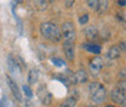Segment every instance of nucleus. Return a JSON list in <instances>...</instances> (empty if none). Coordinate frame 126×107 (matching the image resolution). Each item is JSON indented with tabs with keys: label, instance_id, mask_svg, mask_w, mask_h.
<instances>
[{
	"label": "nucleus",
	"instance_id": "19",
	"mask_svg": "<svg viewBox=\"0 0 126 107\" xmlns=\"http://www.w3.org/2000/svg\"><path fill=\"white\" fill-rule=\"evenodd\" d=\"M51 62L55 64V66H57V67H63L65 63H64V61H63L62 59H60V57H52L51 59Z\"/></svg>",
	"mask_w": 126,
	"mask_h": 107
},
{
	"label": "nucleus",
	"instance_id": "14",
	"mask_svg": "<svg viewBox=\"0 0 126 107\" xmlns=\"http://www.w3.org/2000/svg\"><path fill=\"white\" fill-rule=\"evenodd\" d=\"M97 34H98V31H97V27L96 26H90L85 29V35L87 39H96L97 38Z\"/></svg>",
	"mask_w": 126,
	"mask_h": 107
},
{
	"label": "nucleus",
	"instance_id": "11",
	"mask_svg": "<svg viewBox=\"0 0 126 107\" xmlns=\"http://www.w3.org/2000/svg\"><path fill=\"white\" fill-rule=\"evenodd\" d=\"M106 56H107L108 60H116V59H119V57L121 56V49L118 45L111 46L109 50L107 51Z\"/></svg>",
	"mask_w": 126,
	"mask_h": 107
},
{
	"label": "nucleus",
	"instance_id": "9",
	"mask_svg": "<svg viewBox=\"0 0 126 107\" xmlns=\"http://www.w3.org/2000/svg\"><path fill=\"white\" fill-rule=\"evenodd\" d=\"M7 67H9V71L14 74L17 76H21V72H22V68L19 66V63H17V61L15 60V57H12L11 55L7 57Z\"/></svg>",
	"mask_w": 126,
	"mask_h": 107
},
{
	"label": "nucleus",
	"instance_id": "22",
	"mask_svg": "<svg viewBox=\"0 0 126 107\" xmlns=\"http://www.w3.org/2000/svg\"><path fill=\"white\" fill-rule=\"evenodd\" d=\"M87 22H89V15H87V14H84V15L79 18V23H80V24H86Z\"/></svg>",
	"mask_w": 126,
	"mask_h": 107
},
{
	"label": "nucleus",
	"instance_id": "1",
	"mask_svg": "<svg viewBox=\"0 0 126 107\" xmlns=\"http://www.w3.org/2000/svg\"><path fill=\"white\" fill-rule=\"evenodd\" d=\"M40 34L43 38L52 43H60L62 40L61 28L52 22H43L40 24Z\"/></svg>",
	"mask_w": 126,
	"mask_h": 107
},
{
	"label": "nucleus",
	"instance_id": "5",
	"mask_svg": "<svg viewBox=\"0 0 126 107\" xmlns=\"http://www.w3.org/2000/svg\"><path fill=\"white\" fill-rule=\"evenodd\" d=\"M69 82H70V84H85V83H87L89 82V76H87V73H86V71H84V69H78L73 76H69Z\"/></svg>",
	"mask_w": 126,
	"mask_h": 107
},
{
	"label": "nucleus",
	"instance_id": "3",
	"mask_svg": "<svg viewBox=\"0 0 126 107\" xmlns=\"http://www.w3.org/2000/svg\"><path fill=\"white\" fill-rule=\"evenodd\" d=\"M62 38L63 42H75L77 39V31H75V27H74V23L70 22V21H67L62 24Z\"/></svg>",
	"mask_w": 126,
	"mask_h": 107
},
{
	"label": "nucleus",
	"instance_id": "4",
	"mask_svg": "<svg viewBox=\"0 0 126 107\" xmlns=\"http://www.w3.org/2000/svg\"><path fill=\"white\" fill-rule=\"evenodd\" d=\"M104 66V61L102 57H99L98 55H96L94 59L90 61L89 63V69H90V73L92 74L94 77H98L99 76V72L102 71Z\"/></svg>",
	"mask_w": 126,
	"mask_h": 107
},
{
	"label": "nucleus",
	"instance_id": "25",
	"mask_svg": "<svg viewBox=\"0 0 126 107\" xmlns=\"http://www.w3.org/2000/svg\"><path fill=\"white\" fill-rule=\"evenodd\" d=\"M118 5H119L120 7H124L126 5V0H118Z\"/></svg>",
	"mask_w": 126,
	"mask_h": 107
},
{
	"label": "nucleus",
	"instance_id": "16",
	"mask_svg": "<svg viewBox=\"0 0 126 107\" xmlns=\"http://www.w3.org/2000/svg\"><path fill=\"white\" fill-rule=\"evenodd\" d=\"M38 78H39V72L38 69H31L29 73H28V83L29 85H33L38 82Z\"/></svg>",
	"mask_w": 126,
	"mask_h": 107
},
{
	"label": "nucleus",
	"instance_id": "13",
	"mask_svg": "<svg viewBox=\"0 0 126 107\" xmlns=\"http://www.w3.org/2000/svg\"><path fill=\"white\" fill-rule=\"evenodd\" d=\"M81 46H82L86 51L92 52L94 55H99L101 51H102V47H101V46L97 45V44H92V43H84Z\"/></svg>",
	"mask_w": 126,
	"mask_h": 107
},
{
	"label": "nucleus",
	"instance_id": "7",
	"mask_svg": "<svg viewBox=\"0 0 126 107\" xmlns=\"http://www.w3.org/2000/svg\"><path fill=\"white\" fill-rule=\"evenodd\" d=\"M5 79H6V82H7L9 88L11 89V91H12V94H14V96H15L19 102H22V101H23V96H22V92L19 91V88L17 86V84H16L15 82H14L9 76L5 77Z\"/></svg>",
	"mask_w": 126,
	"mask_h": 107
},
{
	"label": "nucleus",
	"instance_id": "24",
	"mask_svg": "<svg viewBox=\"0 0 126 107\" xmlns=\"http://www.w3.org/2000/svg\"><path fill=\"white\" fill-rule=\"evenodd\" d=\"M119 77H120L121 79H126V68L121 69V71L119 72Z\"/></svg>",
	"mask_w": 126,
	"mask_h": 107
},
{
	"label": "nucleus",
	"instance_id": "27",
	"mask_svg": "<svg viewBox=\"0 0 126 107\" xmlns=\"http://www.w3.org/2000/svg\"><path fill=\"white\" fill-rule=\"evenodd\" d=\"M47 1H48V2H53L55 0H47Z\"/></svg>",
	"mask_w": 126,
	"mask_h": 107
},
{
	"label": "nucleus",
	"instance_id": "10",
	"mask_svg": "<svg viewBox=\"0 0 126 107\" xmlns=\"http://www.w3.org/2000/svg\"><path fill=\"white\" fill-rule=\"evenodd\" d=\"M38 96H39V99H40V101H41L43 105H50V104L52 102V95H51V92H48L46 89H44L43 86L39 88Z\"/></svg>",
	"mask_w": 126,
	"mask_h": 107
},
{
	"label": "nucleus",
	"instance_id": "2",
	"mask_svg": "<svg viewBox=\"0 0 126 107\" xmlns=\"http://www.w3.org/2000/svg\"><path fill=\"white\" fill-rule=\"evenodd\" d=\"M89 92H90V97H91V100H92V102L94 105H102L106 101L107 90H106V88L102 84H99L97 82L90 83Z\"/></svg>",
	"mask_w": 126,
	"mask_h": 107
},
{
	"label": "nucleus",
	"instance_id": "12",
	"mask_svg": "<svg viewBox=\"0 0 126 107\" xmlns=\"http://www.w3.org/2000/svg\"><path fill=\"white\" fill-rule=\"evenodd\" d=\"M79 99V94H78V90H74L73 94L70 95V96H68L67 99H65V101L63 102L62 106L64 107H73L77 105V101H78Z\"/></svg>",
	"mask_w": 126,
	"mask_h": 107
},
{
	"label": "nucleus",
	"instance_id": "23",
	"mask_svg": "<svg viewBox=\"0 0 126 107\" xmlns=\"http://www.w3.org/2000/svg\"><path fill=\"white\" fill-rule=\"evenodd\" d=\"M63 1H64V6H65L67 9L73 7L74 4H75V0H63Z\"/></svg>",
	"mask_w": 126,
	"mask_h": 107
},
{
	"label": "nucleus",
	"instance_id": "18",
	"mask_svg": "<svg viewBox=\"0 0 126 107\" xmlns=\"http://www.w3.org/2000/svg\"><path fill=\"white\" fill-rule=\"evenodd\" d=\"M22 90H23L24 95H26L27 97H29V99L33 97V91H32V89H31L29 85H23V86H22Z\"/></svg>",
	"mask_w": 126,
	"mask_h": 107
},
{
	"label": "nucleus",
	"instance_id": "20",
	"mask_svg": "<svg viewBox=\"0 0 126 107\" xmlns=\"http://www.w3.org/2000/svg\"><path fill=\"white\" fill-rule=\"evenodd\" d=\"M86 4H87V6L91 10L96 11L97 10V5H98V0H86Z\"/></svg>",
	"mask_w": 126,
	"mask_h": 107
},
{
	"label": "nucleus",
	"instance_id": "21",
	"mask_svg": "<svg viewBox=\"0 0 126 107\" xmlns=\"http://www.w3.org/2000/svg\"><path fill=\"white\" fill-rule=\"evenodd\" d=\"M118 88H119L121 91H124L126 94V79H121V80L118 83Z\"/></svg>",
	"mask_w": 126,
	"mask_h": 107
},
{
	"label": "nucleus",
	"instance_id": "8",
	"mask_svg": "<svg viewBox=\"0 0 126 107\" xmlns=\"http://www.w3.org/2000/svg\"><path fill=\"white\" fill-rule=\"evenodd\" d=\"M125 97H126V94L124 91H121L118 86L110 91V99H111L113 102H115L116 105H120V106H121V104H123V101L125 100Z\"/></svg>",
	"mask_w": 126,
	"mask_h": 107
},
{
	"label": "nucleus",
	"instance_id": "26",
	"mask_svg": "<svg viewBox=\"0 0 126 107\" xmlns=\"http://www.w3.org/2000/svg\"><path fill=\"white\" fill-rule=\"evenodd\" d=\"M121 106L126 107V97H125V100H124V101H123V104H121Z\"/></svg>",
	"mask_w": 126,
	"mask_h": 107
},
{
	"label": "nucleus",
	"instance_id": "17",
	"mask_svg": "<svg viewBox=\"0 0 126 107\" xmlns=\"http://www.w3.org/2000/svg\"><path fill=\"white\" fill-rule=\"evenodd\" d=\"M47 5H48V1H47V0H34V6H35V9L39 10V11L46 10Z\"/></svg>",
	"mask_w": 126,
	"mask_h": 107
},
{
	"label": "nucleus",
	"instance_id": "6",
	"mask_svg": "<svg viewBox=\"0 0 126 107\" xmlns=\"http://www.w3.org/2000/svg\"><path fill=\"white\" fill-rule=\"evenodd\" d=\"M63 52L68 61L75 60V42H63Z\"/></svg>",
	"mask_w": 126,
	"mask_h": 107
},
{
	"label": "nucleus",
	"instance_id": "15",
	"mask_svg": "<svg viewBox=\"0 0 126 107\" xmlns=\"http://www.w3.org/2000/svg\"><path fill=\"white\" fill-rule=\"evenodd\" d=\"M108 7H109V1L108 0H98V5H97V10L96 11L99 15H102V14H104L108 10Z\"/></svg>",
	"mask_w": 126,
	"mask_h": 107
}]
</instances>
